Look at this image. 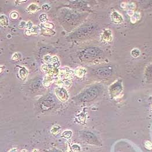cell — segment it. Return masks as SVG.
<instances>
[{
    "label": "cell",
    "mask_w": 152,
    "mask_h": 152,
    "mask_svg": "<svg viewBox=\"0 0 152 152\" xmlns=\"http://www.w3.org/2000/svg\"><path fill=\"white\" fill-rule=\"evenodd\" d=\"M19 75L20 76V77L22 79H25L26 77L27 76V71L25 68L23 67L22 69H20V70L19 71Z\"/></svg>",
    "instance_id": "obj_11"
},
{
    "label": "cell",
    "mask_w": 152,
    "mask_h": 152,
    "mask_svg": "<svg viewBox=\"0 0 152 152\" xmlns=\"http://www.w3.org/2000/svg\"><path fill=\"white\" fill-rule=\"evenodd\" d=\"M8 152H17V149L16 148H12Z\"/></svg>",
    "instance_id": "obj_28"
},
{
    "label": "cell",
    "mask_w": 152,
    "mask_h": 152,
    "mask_svg": "<svg viewBox=\"0 0 152 152\" xmlns=\"http://www.w3.org/2000/svg\"><path fill=\"white\" fill-rule=\"evenodd\" d=\"M26 24H27V23H26V22H24V21L21 22L20 24H19V27L20 28V29H23V28L26 27Z\"/></svg>",
    "instance_id": "obj_24"
},
{
    "label": "cell",
    "mask_w": 152,
    "mask_h": 152,
    "mask_svg": "<svg viewBox=\"0 0 152 152\" xmlns=\"http://www.w3.org/2000/svg\"><path fill=\"white\" fill-rule=\"evenodd\" d=\"M145 147L146 149H149V150H152V144L150 142V141H146V142L145 143Z\"/></svg>",
    "instance_id": "obj_21"
},
{
    "label": "cell",
    "mask_w": 152,
    "mask_h": 152,
    "mask_svg": "<svg viewBox=\"0 0 152 152\" xmlns=\"http://www.w3.org/2000/svg\"><path fill=\"white\" fill-rule=\"evenodd\" d=\"M44 26L45 27L50 28V29H53L54 27L53 24L51 23H45L44 24Z\"/></svg>",
    "instance_id": "obj_22"
},
{
    "label": "cell",
    "mask_w": 152,
    "mask_h": 152,
    "mask_svg": "<svg viewBox=\"0 0 152 152\" xmlns=\"http://www.w3.org/2000/svg\"></svg>",
    "instance_id": "obj_31"
},
{
    "label": "cell",
    "mask_w": 152,
    "mask_h": 152,
    "mask_svg": "<svg viewBox=\"0 0 152 152\" xmlns=\"http://www.w3.org/2000/svg\"><path fill=\"white\" fill-rule=\"evenodd\" d=\"M71 150L73 152H81V148L78 145L74 144L71 146Z\"/></svg>",
    "instance_id": "obj_16"
},
{
    "label": "cell",
    "mask_w": 152,
    "mask_h": 152,
    "mask_svg": "<svg viewBox=\"0 0 152 152\" xmlns=\"http://www.w3.org/2000/svg\"><path fill=\"white\" fill-rule=\"evenodd\" d=\"M122 90H123V88H122L121 81H117L116 83L113 84L110 87V94L113 97H116V96L121 93Z\"/></svg>",
    "instance_id": "obj_6"
},
{
    "label": "cell",
    "mask_w": 152,
    "mask_h": 152,
    "mask_svg": "<svg viewBox=\"0 0 152 152\" xmlns=\"http://www.w3.org/2000/svg\"><path fill=\"white\" fill-rule=\"evenodd\" d=\"M111 19L113 21L116 23H120L123 21V17L120 15L118 12H114L111 14Z\"/></svg>",
    "instance_id": "obj_8"
},
{
    "label": "cell",
    "mask_w": 152,
    "mask_h": 152,
    "mask_svg": "<svg viewBox=\"0 0 152 152\" xmlns=\"http://www.w3.org/2000/svg\"><path fill=\"white\" fill-rule=\"evenodd\" d=\"M145 76L148 82H152V63L146 67L145 71Z\"/></svg>",
    "instance_id": "obj_7"
},
{
    "label": "cell",
    "mask_w": 152,
    "mask_h": 152,
    "mask_svg": "<svg viewBox=\"0 0 152 152\" xmlns=\"http://www.w3.org/2000/svg\"><path fill=\"white\" fill-rule=\"evenodd\" d=\"M26 29H27L28 30H30V29H32V28H33V24H32V23H31V22H28L27 23V24H26Z\"/></svg>",
    "instance_id": "obj_23"
},
{
    "label": "cell",
    "mask_w": 152,
    "mask_h": 152,
    "mask_svg": "<svg viewBox=\"0 0 152 152\" xmlns=\"http://www.w3.org/2000/svg\"><path fill=\"white\" fill-rule=\"evenodd\" d=\"M95 29V27L93 25H88L82 27L75 31L74 37H85V36H88L90 33H92L93 30Z\"/></svg>",
    "instance_id": "obj_3"
},
{
    "label": "cell",
    "mask_w": 152,
    "mask_h": 152,
    "mask_svg": "<svg viewBox=\"0 0 152 152\" xmlns=\"http://www.w3.org/2000/svg\"><path fill=\"white\" fill-rule=\"evenodd\" d=\"M20 152H28V151L26 149H23V150H22V151H21Z\"/></svg>",
    "instance_id": "obj_29"
},
{
    "label": "cell",
    "mask_w": 152,
    "mask_h": 152,
    "mask_svg": "<svg viewBox=\"0 0 152 152\" xmlns=\"http://www.w3.org/2000/svg\"><path fill=\"white\" fill-rule=\"evenodd\" d=\"M0 22L1 25L3 27H6L8 24V19L6 16L2 15H1V19H0Z\"/></svg>",
    "instance_id": "obj_10"
},
{
    "label": "cell",
    "mask_w": 152,
    "mask_h": 152,
    "mask_svg": "<svg viewBox=\"0 0 152 152\" xmlns=\"http://www.w3.org/2000/svg\"><path fill=\"white\" fill-rule=\"evenodd\" d=\"M72 131L70 130H66L62 133V137L66 139H70L72 136Z\"/></svg>",
    "instance_id": "obj_15"
},
{
    "label": "cell",
    "mask_w": 152,
    "mask_h": 152,
    "mask_svg": "<svg viewBox=\"0 0 152 152\" xmlns=\"http://www.w3.org/2000/svg\"><path fill=\"white\" fill-rule=\"evenodd\" d=\"M85 73H86V71L84 69H77L76 70V74L77 76L78 77H83L84 76Z\"/></svg>",
    "instance_id": "obj_13"
},
{
    "label": "cell",
    "mask_w": 152,
    "mask_h": 152,
    "mask_svg": "<svg viewBox=\"0 0 152 152\" xmlns=\"http://www.w3.org/2000/svg\"><path fill=\"white\" fill-rule=\"evenodd\" d=\"M10 17L12 19H16L17 17H18V13L16 11L12 12V13L10 14Z\"/></svg>",
    "instance_id": "obj_20"
},
{
    "label": "cell",
    "mask_w": 152,
    "mask_h": 152,
    "mask_svg": "<svg viewBox=\"0 0 152 152\" xmlns=\"http://www.w3.org/2000/svg\"><path fill=\"white\" fill-rule=\"evenodd\" d=\"M60 127L59 125H54V126L51 128V133L53 135H57V134L60 132Z\"/></svg>",
    "instance_id": "obj_14"
},
{
    "label": "cell",
    "mask_w": 152,
    "mask_h": 152,
    "mask_svg": "<svg viewBox=\"0 0 152 152\" xmlns=\"http://www.w3.org/2000/svg\"><path fill=\"white\" fill-rule=\"evenodd\" d=\"M95 74L101 77H107L112 74V68L110 67L98 68L95 70Z\"/></svg>",
    "instance_id": "obj_5"
},
{
    "label": "cell",
    "mask_w": 152,
    "mask_h": 152,
    "mask_svg": "<svg viewBox=\"0 0 152 152\" xmlns=\"http://www.w3.org/2000/svg\"><path fill=\"white\" fill-rule=\"evenodd\" d=\"M32 152H38V150H37V149H34V150H33V151Z\"/></svg>",
    "instance_id": "obj_30"
},
{
    "label": "cell",
    "mask_w": 152,
    "mask_h": 152,
    "mask_svg": "<svg viewBox=\"0 0 152 152\" xmlns=\"http://www.w3.org/2000/svg\"><path fill=\"white\" fill-rule=\"evenodd\" d=\"M55 94L59 100L62 102H65L69 99V96L67 91L63 87H58L55 89Z\"/></svg>",
    "instance_id": "obj_4"
},
{
    "label": "cell",
    "mask_w": 152,
    "mask_h": 152,
    "mask_svg": "<svg viewBox=\"0 0 152 152\" xmlns=\"http://www.w3.org/2000/svg\"><path fill=\"white\" fill-rule=\"evenodd\" d=\"M44 59H45V61H46V62H48V61L51 60L52 58L50 56H46L44 57Z\"/></svg>",
    "instance_id": "obj_27"
},
{
    "label": "cell",
    "mask_w": 152,
    "mask_h": 152,
    "mask_svg": "<svg viewBox=\"0 0 152 152\" xmlns=\"http://www.w3.org/2000/svg\"><path fill=\"white\" fill-rule=\"evenodd\" d=\"M101 52L102 51L99 48H95V47H91V48H88L84 51L81 56L84 58L87 59L95 58L100 55Z\"/></svg>",
    "instance_id": "obj_1"
},
{
    "label": "cell",
    "mask_w": 152,
    "mask_h": 152,
    "mask_svg": "<svg viewBox=\"0 0 152 152\" xmlns=\"http://www.w3.org/2000/svg\"><path fill=\"white\" fill-rule=\"evenodd\" d=\"M39 19L40 20V22L42 23H45V22H47V15H45V14H42L39 16Z\"/></svg>",
    "instance_id": "obj_18"
},
{
    "label": "cell",
    "mask_w": 152,
    "mask_h": 152,
    "mask_svg": "<svg viewBox=\"0 0 152 152\" xmlns=\"http://www.w3.org/2000/svg\"><path fill=\"white\" fill-rule=\"evenodd\" d=\"M37 27H33L32 29H31V33H37Z\"/></svg>",
    "instance_id": "obj_26"
},
{
    "label": "cell",
    "mask_w": 152,
    "mask_h": 152,
    "mask_svg": "<svg viewBox=\"0 0 152 152\" xmlns=\"http://www.w3.org/2000/svg\"><path fill=\"white\" fill-rule=\"evenodd\" d=\"M139 54H140V52H139V50H137V49L133 50L131 51V55H132V56L135 57H137L138 56H139Z\"/></svg>",
    "instance_id": "obj_19"
},
{
    "label": "cell",
    "mask_w": 152,
    "mask_h": 152,
    "mask_svg": "<svg viewBox=\"0 0 152 152\" xmlns=\"http://www.w3.org/2000/svg\"><path fill=\"white\" fill-rule=\"evenodd\" d=\"M52 83V78H45L44 81V85L45 87H48Z\"/></svg>",
    "instance_id": "obj_17"
},
{
    "label": "cell",
    "mask_w": 152,
    "mask_h": 152,
    "mask_svg": "<svg viewBox=\"0 0 152 152\" xmlns=\"http://www.w3.org/2000/svg\"><path fill=\"white\" fill-rule=\"evenodd\" d=\"M42 9L43 10H48L50 9V6L48 4H44L42 6Z\"/></svg>",
    "instance_id": "obj_25"
},
{
    "label": "cell",
    "mask_w": 152,
    "mask_h": 152,
    "mask_svg": "<svg viewBox=\"0 0 152 152\" xmlns=\"http://www.w3.org/2000/svg\"><path fill=\"white\" fill-rule=\"evenodd\" d=\"M38 9H39V8L35 3H31L27 8V11L31 12V13H34L35 12H37Z\"/></svg>",
    "instance_id": "obj_9"
},
{
    "label": "cell",
    "mask_w": 152,
    "mask_h": 152,
    "mask_svg": "<svg viewBox=\"0 0 152 152\" xmlns=\"http://www.w3.org/2000/svg\"><path fill=\"white\" fill-rule=\"evenodd\" d=\"M103 38H104V40L106 41H109L110 40H111V31H110L109 30H106L104 31L103 34Z\"/></svg>",
    "instance_id": "obj_12"
},
{
    "label": "cell",
    "mask_w": 152,
    "mask_h": 152,
    "mask_svg": "<svg viewBox=\"0 0 152 152\" xmlns=\"http://www.w3.org/2000/svg\"><path fill=\"white\" fill-rule=\"evenodd\" d=\"M98 90L96 87L90 88L83 94L81 98L83 101H90L95 98L98 94Z\"/></svg>",
    "instance_id": "obj_2"
}]
</instances>
